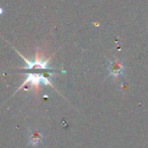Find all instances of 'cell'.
Instances as JSON below:
<instances>
[{
	"label": "cell",
	"mask_w": 148,
	"mask_h": 148,
	"mask_svg": "<svg viewBox=\"0 0 148 148\" xmlns=\"http://www.w3.org/2000/svg\"><path fill=\"white\" fill-rule=\"evenodd\" d=\"M28 141H30L31 145L36 146V145L40 144L43 141V134L39 130H37V129L31 130L28 132Z\"/></svg>",
	"instance_id": "obj_2"
},
{
	"label": "cell",
	"mask_w": 148,
	"mask_h": 148,
	"mask_svg": "<svg viewBox=\"0 0 148 148\" xmlns=\"http://www.w3.org/2000/svg\"><path fill=\"white\" fill-rule=\"evenodd\" d=\"M108 71H109V76L114 77V78H118V77L122 76L124 74L125 68L122 62H119V60H112L109 64Z\"/></svg>",
	"instance_id": "obj_1"
}]
</instances>
